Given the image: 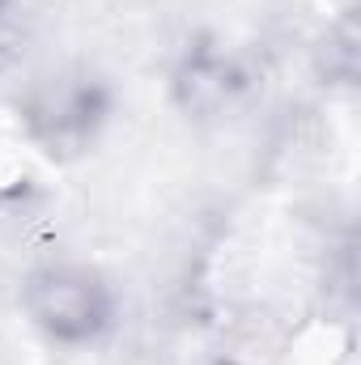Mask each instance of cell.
I'll list each match as a JSON object with an SVG mask.
<instances>
[{
  "mask_svg": "<svg viewBox=\"0 0 361 365\" xmlns=\"http://www.w3.org/2000/svg\"><path fill=\"white\" fill-rule=\"evenodd\" d=\"M115 119V90L102 73L68 64L34 81L21 98V128L30 145L51 162H77L93 153Z\"/></svg>",
  "mask_w": 361,
  "mask_h": 365,
  "instance_id": "obj_1",
  "label": "cell"
},
{
  "mask_svg": "<svg viewBox=\"0 0 361 365\" xmlns=\"http://www.w3.org/2000/svg\"><path fill=\"white\" fill-rule=\"evenodd\" d=\"M21 310L43 340L60 349H93L119 323V293L93 264L51 259L26 276Z\"/></svg>",
  "mask_w": 361,
  "mask_h": 365,
  "instance_id": "obj_2",
  "label": "cell"
},
{
  "mask_svg": "<svg viewBox=\"0 0 361 365\" xmlns=\"http://www.w3.org/2000/svg\"><path fill=\"white\" fill-rule=\"evenodd\" d=\"M251 86H255L251 64L243 60V51H234L217 34L187 38L171 64V102L183 119H195V123H217L234 115Z\"/></svg>",
  "mask_w": 361,
  "mask_h": 365,
  "instance_id": "obj_3",
  "label": "cell"
},
{
  "mask_svg": "<svg viewBox=\"0 0 361 365\" xmlns=\"http://www.w3.org/2000/svg\"><path fill=\"white\" fill-rule=\"evenodd\" d=\"M30 43V17L21 0H0V64L17 60Z\"/></svg>",
  "mask_w": 361,
  "mask_h": 365,
  "instance_id": "obj_4",
  "label": "cell"
}]
</instances>
